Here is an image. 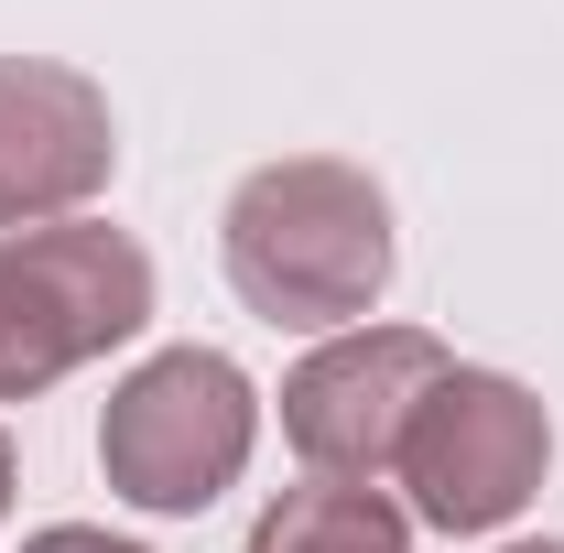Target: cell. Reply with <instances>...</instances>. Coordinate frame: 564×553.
Returning a JSON list of instances; mask_svg holds the SVG:
<instances>
[{
	"label": "cell",
	"mask_w": 564,
	"mask_h": 553,
	"mask_svg": "<svg viewBox=\"0 0 564 553\" xmlns=\"http://www.w3.org/2000/svg\"><path fill=\"white\" fill-rule=\"evenodd\" d=\"M250 445H261L250 369L217 358V347H163L98 413V478L120 488L131 510H152V521H196L207 499L239 488Z\"/></svg>",
	"instance_id": "cell-2"
},
{
	"label": "cell",
	"mask_w": 564,
	"mask_h": 553,
	"mask_svg": "<svg viewBox=\"0 0 564 553\" xmlns=\"http://www.w3.org/2000/svg\"><path fill=\"white\" fill-rule=\"evenodd\" d=\"M22 553H152V543H120V532H98V521H55V532H33Z\"/></svg>",
	"instance_id": "cell-8"
},
{
	"label": "cell",
	"mask_w": 564,
	"mask_h": 553,
	"mask_svg": "<svg viewBox=\"0 0 564 553\" xmlns=\"http://www.w3.org/2000/svg\"><path fill=\"white\" fill-rule=\"evenodd\" d=\"M250 553H413V510H391L380 488H282L250 521Z\"/></svg>",
	"instance_id": "cell-7"
},
{
	"label": "cell",
	"mask_w": 564,
	"mask_h": 553,
	"mask_svg": "<svg viewBox=\"0 0 564 553\" xmlns=\"http://www.w3.org/2000/svg\"><path fill=\"white\" fill-rule=\"evenodd\" d=\"M217 250H228V293L261 326L348 337V326L380 315V293H391V196H380L369 163L282 152V163H261L228 196Z\"/></svg>",
	"instance_id": "cell-1"
},
{
	"label": "cell",
	"mask_w": 564,
	"mask_h": 553,
	"mask_svg": "<svg viewBox=\"0 0 564 553\" xmlns=\"http://www.w3.org/2000/svg\"><path fill=\"white\" fill-rule=\"evenodd\" d=\"M456 358H445V337H423V326H348V337H326L282 380V445L337 488H391L402 434H413L423 391Z\"/></svg>",
	"instance_id": "cell-5"
},
{
	"label": "cell",
	"mask_w": 564,
	"mask_h": 553,
	"mask_svg": "<svg viewBox=\"0 0 564 553\" xmlns=\"http://www.w3.org/2000/svg\"><path fill=\"white\" fill-rule=\"evenodd\" d=\"M510 553H564V543H510Z\"/></svg>",
	"instance_id": "cell-10"
},
{
	"label": "cell",
	"mask_w": 564,
	"mask_h": 553,
	"mask_svg": "<svg viewBox=\"0 0 564 553\" xmlns=\"http://www.w3.org/2000/svg\"><path fill=\"white\" fill-rule=\"evenodd\" d=\"M11 488H22V467H11V434H0V510H11Z\"/></svg>",
	"instance_id": "cell-9"
},
{
	"label": "cell",
	"mask_w": 564,
	"mask_h": 553,
	"mask_svg": "<svg viewBox=\"0 0 564 553\" xmlns=\"http://www.w3.org/2000/svg\"><path fill=\"white\" fill-rule=\"evenodd\" d=\"M554 467V423L543 402L510 380V369H445L423 391L413 434H402V467L423 532H499Z\"/></svg>",
	"instance_id": "cell-4"
},
{
	"label": "cell",
	"mask_w": 564,
	"mask_h": 553,
	"mask_svg": "<svg viewBox=\"0 0 564 553\" xmlns=\"http://www.w3.org/2000/svg\"><path fill=\"white\" fill-rule=\"evenodd\" d=\"M109 174H120L109 87L55 55H0V239L87 217L109 196Z\"/></svg>",
	"instance_id": "cell-6"
},
{
	"label": "cell",
	"mask_w": 564,
	"mask_h": 553,
	"mask_svg": "<svg viewBox=\"0 0 564 553\" xmlns=\"http://www.w3.org/2000/svg\"><path fill=\"white\" fill-rule=\"evenodd\" d=\"M152 326V250L131 228H11L0 239V402H33L76 380L87 358L131 347Z\"/></svg>",
	"instance_id": "cell-3"
}]
</instances>
